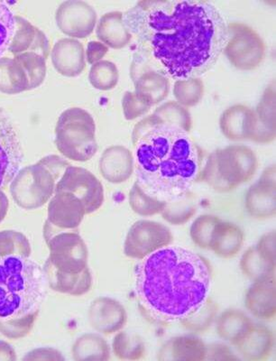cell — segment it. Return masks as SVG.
<instances>
[{"label": "cell", "instance_id": "83f0119b", "mask_svg": "<svg viewBox=\"0 0 276 361\" xmlns=\"http://www.w3.org/2000/svg\"><path fill=\"white\" fill-rule=\"evenodd\" d=\"M96 35L102 44L113 49H122L132 39V35L124 24L123 13H106L99 19Z\"/></svg>", "mask_w": 276, "mask_h": 361}, {"label": "cell", "instance_id": "816d5d0a", "mask_svg": "<svg viewBox=\"0 0 276 361\" xmlns=\"http://www.w3.org/2000/svg\"><path fill=\"white\" fill-rule=\"evenodd\" d=\"M9 208V201L6 193L0 189V224L4 220L8 214Z\"/></svg>", "mask_w": 276, "mask_h": 361}, {"label": "cell", "instance_id": "74e56055", "mask_svg": "<svg viewBox=\"0 0 276 361\" xmlns=\"http://www.w3.org/2000/svg\"><path fill=\"white\" fill-rule=\"evenodd\" d=\"M89 80L95 89L111 90L118 85L120 73L115 63L101 60L92 64L89 70Z\"/></svg>", "mask_w": 276, "mask_h": 361}, {"label": "cell", "instance_id": "7bdbcfd3", "mask_svg": "<svg viewBox=\"0 0 276 361\" xmlns=\"http://www.w3.org/2000/svg\"><path fill=\"white\" fill-rule=\"evenodd\" d=\"M39 314V309L18 318L1 320L0 319V334L11 340H18L30 333Z\"/></svg>", "mask_w": 276, "mask_h": 361}, {"label": "cell", "instance_id": "4fadbf2b", "mask_svg": "<svg viewBox=\"0 0 276 361\" xmlns=\"http://www.w3.org/2000/svg\"><path fill=\"white\" fill-rule=\"evenodd\" d=\"M47 209L44 232L75 231L86 215L83 203L76 196L66 192L54 193Z\"/></svg>", "mask_w": 276, "mask_h": 361}, {"label": "cell", "instance_id": "8d00e7d4", "mask_svg": "<svg viewBox=\"0 0 276 361\" xmlns=\"http://www.w3.org/2000/svg\"><path fill=\"white\" fill-rule=\"evenodd\" d=\"M176 101L185 108L198 105L203 98L204 83L200 78L178 80L173 85Z\"/></svg>", "mask_w": 276, "mask_h": 361}, {"label": "cell", "instance_id": "1f68e13d", "mask_svg": "<svg viewBox=\"0 0 276 361\" xmlns=\"http://www.w3.org/2000/svg\"><path fill=\"white\" fill-rule=\"evenodd\" d=\"M197 209V196L194 192L189 191L178 198L167 202L160 214L170 224L184 225L194 217Z\"/></svg>", "mask_w": 276, "mask_h": 361}, {"label": "cell", "instance_id": "d590c367", "mask_svg": "<svg viewBox=\"0 0 276 361\" xmlns=\"http://www.w3.org/2000/svg\"><path fill=\"white\" fill-rule=\"evenodd\" d=\"M14 59L20 63L27 73L28 90L39 87L46 76V60L37 53H24L14 56Z\"/></svg>", "mask_w": 276, "mask_h": 361}, {"label": "cell", "instance_id": "60d3db41", "mask_svg": "<svg viewBox=\"0 0 276 361\" xmlns=\"http://www.w3.org/2000/svg\"><path fill=\"white\" fill-rule=\"evenodd\" d=\"M31 255L30 243L21 232L0 231V257L19 256L29 257Z\"/></svg>", "mask_w": 276, "mask_h": 361}, {"label": "cell", "instance_id": "836d02e7", "mask_svg": "<svg viewBox=\"0 0 276 361\" xmlns=\"http://www.w3.org/2000/svg\"><path fill=\"white\" fill-rule=\"evenodd\" d=\"M112 351L120 360H139L146 356V345L137 334L120 331L112 341Z\"/></svg>", "mask_w": 276, "mask_h": 361}, {"label": "cell", "instance_id": "30bf717a", "mask_svg": "<svg viewBox=\"0 0 276 361\" xmlns=\"http://www.w3.org/2000/svg\"><path fill=\"white\" fill-rule=\"evenodd\" d=\"M173 241L171 231L159 222L141 220L128 231L124 243V253L130 259L142 260Z\"/></svg>", "mask_w": 276, "mask_h": 361}, {"label": "cell", "instance_id": "2e32d148", "mask_svg": "<svg viewBox=\"0 0 276 361\" xmlns=\"http://www.w3.org/2000/svg\"><path fill=\"white\" fill-rule=\"evenodd\" d=\"M22 150L11 121L0 109V189L12 182L22 163Z\"/></svg>", "mask_w": 276, "mask_h": 361}, {"label": "cell", "instance_id": "7a4b0ae2", "mask_svg": "<svg viewBox=\"0 0 276 361\" xmlns=\"http://www.w3.org/2000/svg\"><path fill=\"white\" fill-rule=\"evenodd\" d=\"M213 267L184 247L162 248L134 270L138 308L147 321L166 325L191 314L208 298Z\"/></svg>", "mask_w": 276, "mask_h": 361}, {"label": "cell", "instance_id": "7dc6e473", "mask_svg": "<svg viewBox=\"0 0 276 361\" xmlns=\"http://www.w3.org/2000/svg\"><path fill=\"white\" fill-rule=\"evenodd\" d=\"M205 360H239V357L226 345L214 343L207 346Z\"/></svg>", "mask_w": 276, "mask_h": 361}, {"label": "cell", "instance_id": "cb8c5ba5", "mask_svg": "<svg viewBox=\"0 0 276 361\" xmlns=\"http://www.w3.org/2000/svg\"><path fill=\"white\" fill-rule=\"evenodd\" d=\"M274 345L275 336L270 329L253 324L235 347L244 360L265 361L270 357Z\"/></svg>", "mask_w": 276, "mask_h": 361}, {"label": "cell", "instance_id": "3957f363", "mask_svg": "<svg viewBox=\"0 0 276 361\" xmlns=\"http://www.w3.org/2000/svg\"><path fill=\"white\" fill-rule=\"evenodd\" d=\"M133 146L137 182L152 197L165 202L172 201L201 182L207 158L182 128L161 121Z\"/></svg>", "mask_w": 276, "mask_h": 361}, {"label": "cell", "instance_id": "4316f807", "mask_svg": "<svg viewBox=\"0 0 276 361\" xmlns=\"http://www.w3.org/2000/svg\"><path fill=\"white\" fill-rule=\"evenodd\" d=\"M245 235L239 226L220 221L211 238L210 250L224 259L235 257L242 250Z\"/></svg>", "mask_w": 276, "mask_h": 361}, {"label": "cell", "instance_id": "681fc988", "mask_svg": "<svg viewBox=\"0 0 276 361\" xmlns=\"http://www.w3.org/2000/svg\"><path fill=\"white\" fill-rule=\"evenodd\" d=\"M108 47L101 42H89L87 47V61L91 64L98 63L108 54Z\"/></svg>", "mask_w": 276, "mask_h": 361}, {"label": "cell", "instance_id": "8fae6325", "mask_svg": "<svg viewBox=\"0 0 276 361\" xmlns=\"http://www.w3.org/2000/svg\"><path fill=\"white\" fill-rule=\"evenodd\" d=\"M66 192L76 196L84 205L86 214L97 212L104 202L101 180L89 170L70 166L57 183L56 192Z\"/></svg>", "mask_w": 276, "mask_h": 361}, {"label": "cell", "instance_id": "f907efd6", "mask_svg": "<svg viewBox=\"0 0 276 361\" xmlns=\"http://www.w3.org/2000/svg\"><path fill=\"white\" fill-rule=\"evenodd\" d=\"M17 353L11 344L4 341H0V361H15Z\"/></svg>", "mask_w": 276, "mask_h": 361}, {"label": "cell", "instance_id": "7c38bea8", "mask_svg": "<svg viewBox=\"0 0 276 361\" xmlns=\"http://www.w3.org/2000/svg\"><path fill=\"white\" fill-rule=\"evenodd\" d=\"M134 93L153 105L165 101L170 92L168 77L155 69L152 63L137 51L130 68Z\"/></svg>", "mask_w": 276, "mask_h": 361}, {"label": "cell", "instance_id": "d4e9b609", "mask_svg": "<svg viewBox=\"0 0 276 361\" xmlns=\"http://www.w3.org/2000/svg\"><path fill=\"white\" fill-rule=\"evenodd\" d=\"M207 345L200 338L184 335L170 338L157 354L160 361H202L206 359Z\"/></svg>", "mask_w": 276, "mask_h": 361}, {"label": "cell", "instance_id": "9c48e42d", "mask_svg": "<svg viewBox=\"0 0 276 361\" xmlns=\"http://www.w3.org/2000/svg\"><path fill=\"white\" fill-rule=\"evenodd\" d=\"M229 40L223 53L234 67L240 71H253L262 63L265 56V44L252 27L243 23L227 24Z\"/></svg>", "mask_w": 276, "mask_h": 361}, {"label": "cell", "instance_id": "7402d4cb", "mask_svg": "<svg viewBox=\"0 0 276 361\" xmlns=\"http://www.w3.org/2000/svg\"><path fill=\"white\" fill-rule=\"evenodd\" d=\"M220 126L221 132L227 140H250L255 128V112L248 106H231L221 115Z\"/></svg>", "mask_w": 276, "mask_h": 361}, {"label": "cell", "instance_id": "f546056e", "mask_svg": "<svg viewBox=\"0 0 276 361\" xmlns=\"http://www.w3.org/2000/svg\"><path fill=\"white\" fill-rule=\"evenodd\" d=\"M76 361H107L111 359V348L104 337L87 334L77 338L73 349Z\"/></svg>", "mask_w": 276, "mask_h": 361}, {"label": "cell", "instance_id": "44dd1931", "mask_svg": "<svg viewBox=\"0 0 276 361\" xmlns=\"http://www.w3.org/2000/svg\"><path fill=\"white\" fill-rule=\"evenodd\" d=\"M134 166L132 152L122 146L107 148L99 160V172L111 183L126 182L132 176Z\"/></svg>", "mask_w": 276, "mask_h": 361}, {"label": "cell", "instance_id": "f6af8a7d", "mask_svg": "<svg viewBox=\"0 0 276 361\" xmlns=\"http://www.w3.org/2000/svg\"><path fill=\"white\" fill-rule=\"evenodd\" d=\"M122 108L127 121H134L141 116L146 115L152 108V105L136 93L127 92L122 99Z\"/></svg>", "mask_w": 276, "mask_h": 361}, {"label": "cell", "instance_id": "bcb514c9", "mask_svg": "<svg viewBox=\"0 0 276 361\" xmlns=\"http://www.w3.org/2000/svg\"><path fill=\"white\" fill-rule=\"evenodd\" d=\"M275 231H272L263 235L256 246L260 255L272 264H275Z\"/></svg>", "mask_w": 276, "mask_h": 361}, {"label": "cell", "instance_id": "ffe728a7", "mask_svg": "<svg viewBox=\"0 0 276 361\" xmlns=\"http://www.w3.org/2000/svg\"><path fill=\"white\" fill-rule=\"evenodd\" d=\"M8 51L14 56L24 53H37L47 59L50 44L46 35L30 22L15 16V29Z\"/></svg>", "mask_w": 276, "mask_h": 361}, {"label": "cell", "instance_id": "5bb4252c", "mask_svg": "<svg viewBox=\"0 0 276 361\" xmlns=\"http://www.w3.org/2000/svg\"><path fill=\"white\" fill-rule=\"evenodd\" d=\"M97 18L95 9L82 0L63 2L58 6L56 13L58 28L64 35L80 39L92 34Z\"/></svg>", "mask_w": 276, "mask_h": 361}, {"label": "cell", "instance_id": "b9f144b4", "mask_svg": "<svg viewBox=\"0 0 276 361\" xmlns=\"http://www.w3.org/2000/svg\"><path fill=\"white\" fill-rule=\"evenodd\" d=\"M220 219L217 216L204 214L199 216L192 224L190 236L196 246L210 250L211 238Z\"/></svg>", "mask_w": 276, "mask_h": 361}, {"label": "cell", "instance_id": "f35d334b", "mask_svg": "<svg viewBox=\"0 0 276 361\" xmlns=\"http://www.w3.org/2000/svg\"><path fill=\"white\" fill-rule=\"evenodd\" d=\"M165 202L152 197L144 191L137 182L134 183L130 192V205L134 214L144 217L161 214Z\"/></svg>", "mask_w": 276, "mask_h": 361}, {"label": "cell", "instance_id": "d6986e66", "mask_svg": "<svg viewBox=\"0 0 276 361\" xmlns=\"http://www.w3.org/2000/svg\"><path fill=\"white\" fill-rule=\"evenodd\" d=\"M51 58L54 69L65 77H77L86 67L85 50L81 42L63 38L54 44Z\"/></svg>", "mask_w": 276, "mask_h": 361}, {"label": "cell", "instance_id": "e575fe53", "mask_svg": "<svg viewBox=\"0 0 276 361\" xmlns=\"http://www.w3.org/2000/svg\"><path fill=\"white\" fill-rule=\"evenodd\" d=\"M240 269L253 282L275 273V264L260 255L256 246L248 248L240 259Z\"/></svg>", "mask_w": 276, "mask_h": 361}, {"label": "cell", "instance_id": "603a6c76", "mask_svg": "<svg viewBox=\"0 0 276 361\" xmlns=\"http://www.w3.org/2000/svg\"><path fill=\"white\" fill-rule=\"evenodd\" d=\"M255 112V128L251 141L268 144L275 140V82L265 90Z\"/></svg>", "mask_w": 276, "mask_h": 361}, {"label": "cell", "instance_id": "f1b7e54d", "mask_svg": "<svg viewBox=\"0 0 276 361\" xmlns=\"http://www.w3.org/2000/svg\"><path fill=\"white\" fill-rule=\"evenodd\" d=\"M248 315L237 309H227L217 319V334L222 340L235 346L252 327Z\"/></svg>", "mask_w": 276, "mask_h": 361}, {"label": "cell", "instance_id": "5b68a950", "mask_svg": "<svg viewBox=\"0 0 276 361\" xmlns=\"http://www.w3.org/2000/svg\"><path fill=\"white\" fill-rule=\"evenodd\" d=\"M70 166L63 157L51 154L18 171L11 183L12 199L22 209L41 208L53 197L57 183Z\"/></svg>", "mask_w": 276, "mask_h": 361}, {"label": "cell", "instance_id": "ee69618b", "mask_svg": "<svg viewBox=\"0 0 276 361\" xmlns=\"http://www.w3.org/2000/svg\"><path fill=\"white\" fill-rule=\"evenodd\" d=\"M15 29V16L4 1H0V59L8 51Z\"/></svg>", "mask_w": 276, "mask_h": 361}, {"label": "cell", "instance_id": "ab89813d", "mask_svg": "<svg viewBox=\"0 0 276 361\" xmlns=\"http://www.w3.org/2000/svg\"><path fill=\"white\" fill-rule=\"evenodd\" d=\"M165 123L176 126L190 133L192 128L191 113L179 104L177 102L170 101L157 108L153 113Z\"/></svg>", "mask_w": 276, "mask_h": 361}, {"label": "cell", "instance_id": "277c9868", "mask_svg": "<svg viewBox=\"0 0 276 361\" xmlns=\"http://www.w3.org/2000/svg\"><path fill=\"white\" fill-rule=\"evenodd\" d=\"M46 283L43 267L29 257H0V319L18 318L38 310Z\"/></svg>", "mask_w": 276, "mask_h": 361}, {"label": "cell", "instance_id": "52a82bcc", "mask_svg": "<svg viewBox=\"0 0 276 361\" xmlns=\"http://www.w3.org/2000/svg\"><path fill=\"white\" fill-rule=\"evenodd\" d=\"M56 146L63 157L87 162L98 151L96 125L85 109L70 108L60 115L56 127Z\"/></svg>", "mask_w": 276, "mask_h": 361}, {"label": "cell", "instance_id": "9a60e30c", "mask_svg": "<svg viewBox=\"0 0 276 361\" xmlns=\"http://www.w3.org/2000/svg\"><path fill=\"white\" fill-rule=\"evenodd\" d=\"M275 164L265 169L258 183L246 195V209L256 220H268L276 214Z\"/></svg>", "mask_w": 276, "mask_h": 361}, {"label": "cell", "instance_id": "e0dca14e", "mask_svg": "<svg viewBox=\"0 0 276 361\" xmlns=\"http://www.w3.org/2000/svg\"><path fill=\"white\" fill-rule=\"evenodd\" d=\"M88 316L92 327L104 335L118 333L127 322V314L123 305L110 298L95 299L89 306Z\"/></svg>", "mask_w": 276, "mask_h": 361}, {"label": "cell", "instance_id": "8992f818", "mask_svg": "<svg viewBox=\"0 0 276 361\" xmlns=\"http://www.w3.org/2000/svg\"><path fill=\"white\" fill-rule=\"evenodd\" d=\"M258 160L251 148L232 145L215 150L207 157L201 182L218 192H232L249 182L258 171Z\"/></svg>", "mask_w": 276, "mask_h": 361}, {"label": "cell", "instance_id": "4dcf8cb0", "mask_svg": "<svg viewBox=\"0 0 276 361\" xmlns=\"http://www.w3.org/2000/svg\"><path fill=\"white\" fill-rule=\"evenodd\" d=\"M27 73L14 58L0 59V92L5 94H18L28 90Z\"/></svg>", "mask_w": 276, "mask_h": 361}, {"label": "cell", "instance_id": "c3c4849f", "mask_svg": "<svg viewBox=\"0 0 276 361\" xmlns=\"http://www.w3.org/2000/svg\"><path fill=\"white\" fill-rule=\"evenodd\" d=\"M63 354L53 348H39L28 353L23 360H64Z\"/></svg>", "mask_w": 276, "mask_h": 361}, {"label": "cell", "instance_id": "6da1fadb", "mask_svg": "<svg viewBox=\"0 0 276 361\" xmlns=\"http://www.w3.org/2000/svg\"><path fill=\"white\" fill-rule=\"evenodd\" d=\"M138 51L175 80L199 78L213 69L229 40L222 13L197 0L139 1L123 13Z\"/></svg>", "mask_w": 276, "mask_h": 361}, {"label": "cell", "instance_id": "484cf974", "mask_svg": "<svg viewBox=\"0 0 276 361\" xmlns=\"http://www.w3.org/2000/svg\"><path fill=\"white\" fill-rule=\"evenodd\" d=\"M48 286L54 291L73 296L85 295L91 290L93 283L91 270L89 267L79 274L60 272L48 261L44 266Z\"/></svg>", "mask_w": 276, "mask_h": 361}, {"label": "cell", "instance_id": "d6a6232c", "mask_svg": "<svg viewBox=\"0 0 276 361\" xmlns=\"http://www.w3.org/2000/svg\"><path fill=\"white\" fill-rule=\"evenodd\" d=\"M218 312L219 305L208 296L200 307L179 322L186 331L196 334H204L213 326Z\"/></svg>", "mask_w": 276, "mask_h": 361}, {"label": "cell", "instance_id": "ac0fdd59", "mask_svg": "<svg viewBox=\"0 0 276 361\" xmlns=\"http://www.w3.org/2000/svg\"><path fill=\"white\" fill-rule=\"evenodd\" d=\"M245 305L260 320H274L276 314L275 273L253 283L246 293Z\"/></svg>", "mask_w": 276, "mask_h": 361}, {"label": "cell", "instance_id": "ba28073f", "mask_svg": "<svg viewBox=\"0 0 276 361\" xmlns=\"http://www.w3.org/2000/svg\"><path fill=\"white\" fill-rule=\"evenodd\" d=\"M50 250L48 262L60 272L79 274L88 267L89 250L75 231L44 232Z\"/></svg>", "mask_w": 276, "mask_h": 361}]
</instances>
